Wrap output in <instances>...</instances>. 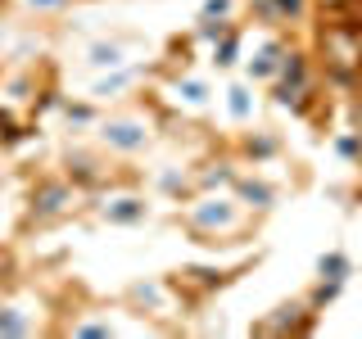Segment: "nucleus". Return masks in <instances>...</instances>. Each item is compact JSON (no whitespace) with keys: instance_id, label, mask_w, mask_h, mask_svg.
<instances>
[{"instance_id":"dca6fc26","label":"nucleus","mask_w":362,"mask_h":339,"mask_svg":"<svg viewBox=\"0 0 362 339\" xmlns=\"http://www.w3.org/2000/svg\"><path fill=\"white\" fill-rule=\"evenodd\" d=\"M64 113H68V122H90V118H95V113H90L86 105H68Z\"/></svg>"},{"instance_id":"f3484780","label":"nucleus","mask_w":362,"mask_h":339,"mask_svg":"<svg viewBox=\"0 0 362 339\" xmlns=\"http://www.w3.org/2000/svg\"><path fill=\"white\" fill-rule=\"evenodd\" d=\"M276 150V141H272V136H263V141H249V154H272Z\"/></svg>"},{"instance_id":"f03ea898","label":"nucleus","mask_w":362,"mask_h":339,"mask_svg":"<svg viewBox=\"0 0 362 339\" xmlns=\"http://www.w3.org/2000/svg\"><path fill=\"white\" fill-rule=\"evenodd\" d=\"M68 186H41L37 195H32V213H37V218H54V213H64L68 208Z\"/></svg>"},{"instance_id":"7ed1b4c3","label":"nucleus","mask_w":362,"mask_h":339,"mask_svg":"<svg viewBox=\"0 0 362 339\" xmlns=\"http://www.w3.org/2000/svg\"><path fill=\"white\" fill-rule=\"evenodd\" d=\"M105 218H109V222H118V226L145 222V199H113L109 208H105Z\"/></svg>"},{"instance_id":"6ab92c4d","label":"nucleus","mask_w":362,"mask_h":339,"mask_svg":"<svg viewBox=\"0 0 362 339\" xmlns=\"http://www.w3.org/2000/svg\"><path fill=\"white\" fill-rule=\"evenodd\" d=\"M32 9H59V5H68V0H28Z\"/></svg>"},{"instance_id":"6e6552de","label":"nucleus","mask_w":362,"mask_h":339,"mask_svg":"<svg viewBox=\"0 0 362 339\" xmlns=\"http://www.w3.org/2000/svg\"><path fill=\"white\" fill-rule=\"evenodd\" d=\"M226 109H231V118H254V100H249V90L245 86H231L226 90Z\"/></svg>"},{"instance_id":"0eeeda50","label":"nucleus","mask_w":362,"mask_h":339,"mask_svg":"<svg viewBox=\"0 0 362 339\" xmlns=\"http://www.w3.org/2000/svg\"><path fill=\"white\" fill-rule=\"evenodd\" d=\"M339 290H344V280H317V290L308 294V308H313V312H322L326 303H335V299H339Z\"/></svg>"},{"instance_id":"f257e3e1","label":"nucleus","mask_w":362,"mask_h":339,"mask_svg":"<svg viewBox=\"0 0 362 339\" xmlns=\"http://www.w3.org/2000/svg\"><path fill=\"white\" fill-rule=\"evenodd\" d=\"M100 141L118 154H136V150L150 145V127H145L141 118H109L105 127H100Z\"/></svg>"},{"instance_id":"ddd939ff","label":"nucleus","mask_w":362,"mask_h":339,"mask_svg":"<svg viewBox=\"0 0 362 339\" xmlns=\"http://www.w3.org/2000/svg\"><path fill=\"white\" fill-rule=\"evenodd\" d=\"M132 82V73H118V77H105V82H95V95L100 100H109V95H118V90L122 86H127Z\"/></svg>"},{"instance_id":"f8f14e48","label":"nucleus","mask_w":362,"mask_h":339,"mask_svg":"<svg viewBox=\"0 0 362 339\" xmlns=\"http://www.w3.org/2000/svg\"><path fill=\"white\" fill-rule=\"evenodd\" d=\"M32 326L23 321V316H14V308H0V335H28Z\"/></svg>"},{"instance_id":"412c9836","label":"nucleus","mask_w":362,"mask_h":339,"mask_svg":"<svg viewBox=\"0 0 362 339\" xmlns=\"http://www.w3.org/2000/svg\"><path fill=\"white\" fill-rule=\"evenodd\" d=\"M358 163H362V154H358Z\"/></svg>"},{"instance_id":"39448f33","label":"nucleus","mask_w":362,"mask_h":339,"mask_svg":"<svg viewBox=\"0 0 362 339\" xmlns=\"http://www.w3.org/2000/svg\"><path fill=\"white\" fill-rule=\"evenodd\" d=\"M235 190H240V199L249 203V208H272V199H276L263 181H235Z\"/></svg>"},{"instance_id":"20e7f679","label":"nucleus","mask_w":362,"mask_h":339,"mask_svg":"<svg viewBox=\"0 0 362 339\" xmlns=\"http://www.w3.org/2000/svg\"><path fill=\"white\" fill-rule=\"evenodd\" d=\"M349 271H354V263H349L339 249H331V254L317 258V276H322V280H349Z\"/></svg>"},{"instance_id":"2eb2a0df","label":"nucleus","mask_w":362,"mask_h":339,"mask_svg":"<svg viewBox=\"0 0 362 339\" xmlns=\"http://www.w3.org/2000/svg\"><path fill=\"white\" fill-rule=\"evenodd\" d=\"M231 9V0H204V18H222Z\"/></svg>"},{"instance_id":"4468645a","label":"nucleus","mask_w":362,"mask_h":339,"mask_svg":"<svg viewBox=\"0 0 362 339\" xmlns=\"http://www.w3.org/2000/svg\"><path fill=\"white\" fill-rule=\"evenodd\" d=\"M177 90H181V95H186V100H190V105H204V100H209V90H204L199 82H181Z\"/></svg>"},{"instance_id":"9b49d317","label":"nucleus","mask_w":362,"mask_h":339,"mask_svg":"<svg viewBox=\"0 0 362 339\" xmlns=\"http://www.w3.org/2000/svg\"><path fill=\"white\" fill-rule=\"evenodd\" d=\"M335 154H339V158H358V154H362V131H344V136L335 141Z\"/></svg>"},{"instance_id":"423d86ee","label":"nucleus","mask_w":362,"mask_h":339,"mask_svg":"<svg viewBox=\"0 0 362 339\" xmlns=\"http://www.w3.org/2000/svg\"><path fill=\"white\" fill-rule=\"evenodd\" d=\"M276 54H286V50H281V45H267L258 59H249V77H276V68H281Z\"/></svg>"},{"instance_id":"9d476101","label":"nucleus","mask_w":362,"mask_h":339,"mask_svg":"<svg viewBox=\"0 0 362 339\" xmlns=\"http://www.w3.org/2000/svg\"><path fill=\"white\" fill-rule=\"evenodd\" d=\"M235 50H240V37H235V32H226L222 45L213 50V64H218V68H231L235 64Z\"/></svg>"},{"instance_id":"a211bd4d","label":"nucleus","mask_w":362,"mask_h":339,"mask_svg":"<svg viewBox=\"0 0 362 339\" xmlns=\"http://www.w3.org/2000/svg\"><path fill=\"white\" fill-rule=\"evenodd\" d=\"M276 9H281V14H294V18H299V14H303V0H276Z\"/></svg>"},{"instance_id":"1a4fd4ad","label":"nucleus","mask_w":362,"mask_h":339,"mask_svg":"<svg viewBox=\"0 0 362 339\" xmlns=\"http://www.w3.org/2000/svg\"><path fill=\"white\" fill-rule=\"evenodd\" d=\"M90 64H95V68H118L122 64V45H113V41L90 45Z\"/></svg>"},{"instance_id":"aec40b11","label":"nucleus","mask_w":362,"mask_h":339,"mask_svg":"<svg viewBox=\"0 0 362 339\" xmlns=\"http://www.w3.org/2000/svg\"><path fill=\"white\" fill-rule=\"evenodd\" d=\"M0 41H5V28H0Z\"/></svg>"}]
</instances>
